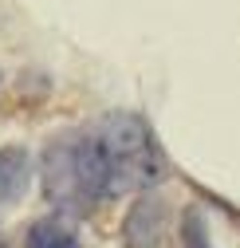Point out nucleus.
I'll return each instance as SVG.
<instances>
[{
	"instance_id": "39448f33",
	"label": "nucleus",
	"mask_w": 240,
	"mask_h": 248,
	"mask_svg": "<svg viewBox=\"0 0 240 248\" xmlns=\"http://www.w3.org/2000/svg\"><path fill=\"white\" fill-rule=\"evenodd\" d=\"M24 248H83V244H79V236H75L63 221H55V217H44V221H36L32 229H28Z\"/></svg>"
},
{
	"instance_id": "20e7f679",
	"label": "nucleus",
	"mask_w": 240,
	"mask_h": 248,
	"mask_svg": "<svg viewBox=\"0 0 240 248\" xmlns=\"http://www.w3.org/2000/svg\"><path fill=\"white\" fill-rule=\"evenodd\" d=\"M28 177H32V162H28V154L20 146L0 150V201H4V205L20 201L24 189H28Z\"/></svg>"
},
{
	"instance_id": "7ed1b4c3",
	"label": "nucleus",
	"mask_w": 240,
	"mask_h": 248,
	"mask_svg": "<svg viewBox=\"0 0 240 248\" xmlns=\"http://www.w3.org/2000/svg\"><path fill=\"white\" fill-rule=\"evenodd\" d=\"M122 244L126 248H162L165 244V201L162 197L146 193L130 209L126 225H122Z\"/></svg>"
},
{
	"instance_id": "f03ea898",
	"label": "nucleus",
	"mask_w": 240,
	"mask_h": 248,
	"mask_svg": "<svg viewBox=\"0 0 240 248\" xmlns=\"http://www.w3.org/2000/svg\"><path fill=\"white\" fill-rule=\"evenodd\" d=\"M91 134H95L99 158L106 170V193L150 189L162 177V170H165L162 150L138 114H126V110L106 114Z\"/></svg>"
},
{
	"instance_id": "f257e3e1",
	"label": "nucleus",
	"mask_w": 240,
	"mask_h": 248,
	"mask_svg": "<svg viewBox=\"0 0 240 248\" xmlns=\"http://www.w3.org/2000/svg\"><path fill=\"white\" fill-rule=\"evenodd\" d=\"M44 193L63 213H91L106 193V170L91 130L59 134L44 150Z\"/></svg>"
}]
</instances>
